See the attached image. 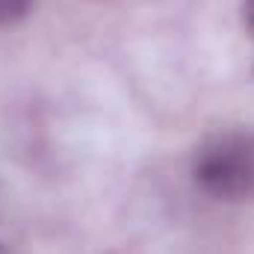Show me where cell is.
<instances>
[{"label":"cell","instance_id":"cell-2","mask_svg":"<svg viewBox=\"0 0 254 254\" xmlns=\"http://www.w3.org/2000/svg\"><path fill=\"white\" fill-rule=\"evenodd\" d=\"M33 0H0V27H12L21 18H27Z\"/></svg>","mask_w":254,"mask_h":254},{"label":"cell","instance_id":"cell-1","mask_svg":"<svg viewBox=\"0 0 254 254\" xmlns=\"http://www.w3.org/2000/svg\"><path fill=\"white\" fill-rule=\"evenodd\" d=\"M195 184L216 201L254 198V133H222L210 139L192 166Z\"/></svg>","mask_w":254,"mask_h":254},{"label":"cell","instance_id":"cell-4","mask_svg":"<svg viewBox=\"0 0 254 254\" xmlns=\"http://www.w3.org/2000/svg\"><path fill=\"white\" fill-rule=\"evenodd\" d=\"M0 254H6V252H3V246H0Z\"/></svg>","mask_w":254,"mask_h":254},{"label":"cell","instance_id":"cell-3","mask_svg":"<svg viewBox=\"0 0 254 254\" xmlns=\"http://www.w3.org/2000/svg\"><path fill=\"white\" fill-rule=\"evenodd\" d=\"M243 21H246V30L254 36V0L243 3Z\"/></svg>","mask_w":254,"mask_h":254}]
</instances>
